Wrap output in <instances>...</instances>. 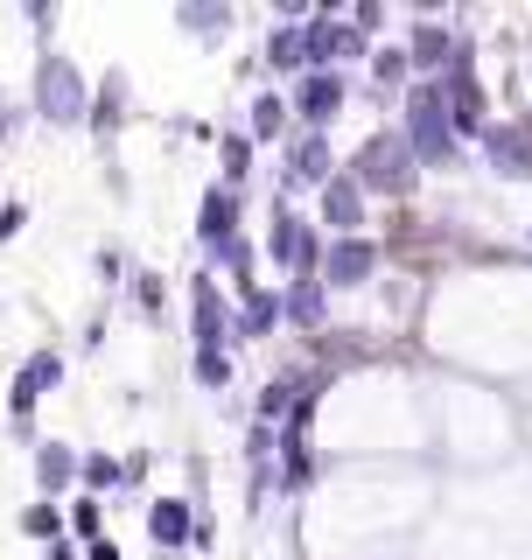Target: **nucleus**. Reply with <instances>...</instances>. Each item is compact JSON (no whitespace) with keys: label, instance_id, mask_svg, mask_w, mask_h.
<instances>
[{"label":"nucleus","instance_id":"1","mask_svg":"<svg viewBox=\"0 0 532 560\" xmlns=\"http://www.w3.org/2000/svg\"><path fill=\"white\" fill-rule=\"evenodd\" d=\"M400 140L414 148L420 168H455L463 162V140L449 127V98H441V78H414V92L400 105Z\"/></svg>","mask_w":532,"mask_h":560},{"label":"nucleus","instance_id":"2","mask_svg":"<svg viewBox=\"0 0 532 560\" xmlns=\"http://www.w3.org/2000/svg\"><path fill=\"white\" fill-rule=\"evenodd\" d=\"M28 105L43 127H84V113H92V84H84V70L63 57V49H43L35 57V78H28Z\"/></svg>","mask_w":532,"mask_h":560},{"label":"nucleus","instance_id":"3","mask_svg":"<svg viewBox=\"0 0 532 560\" xmlns=\"http://www.w3.org/2000/svg\"><path fill=\"white\" fill-rule=\"evenodd\" d=\"M344 175L365 189V197H406V189L420 183V162H414V148L400 140V127H379L371 140H358V154H350Z\"/></svg>","mask_w":532,"mask_h":560},{"label":"nucleus","instance_id":"4","mask_svg":"<svg viewBox=\"0 0 532 560\" xmlns=\"http://www.w3.org/2000/svg\"><path fill=\"white\" fill-rule=\"evenodd\" d=\"M63 372H70V358L57 343H35L28 358L14 364V378H8V420H14V428H35V407L63 385Z\"/></svg>","mask_w":532,"mask_h":560},{"label":"nucleus","instance_id":"5","mask_svg":"<svg viewBox=\"0 0 532 560\" xmlns=\"http://www.w3.org/2000/svg\"><path fill=\"white\" fill-rule=\"evenodd\" d=\"M323 232H315L309 218H301L294 203H274V224H266V259L288 273H323Z\"/></svg>","mask_w":532,"mask_h":560},{"label":"nucleus","instance_id":"6","mask_svg":"<svg viewBox=\"0 0 532 560\" xmlns=\"http://www.w3.org/2000/svg\"><path fill=\"white\" fill-rule=\"evenodd\" d=\"M189 350H224L232 358V294L204 267L189 273Z\"/></svg>","mask_w":532,"mask_h":560},{"label":"nucleus","instance_id":"7","mask_svg":"<svg viewBox=\"0 0 532 560\" xmlns=\"http://www.w3.org/2000/svg\"><path fill=\"white\" fill-rule=\"evenodd\" d=\"M344 105H350V78H344V70H301V78H294L288 113L301 119V133H329Z\"/></svg>","mask_w":532,"mask_h":560},{"label":"nucleus","instance_id":"8","mask_svg":"<svg viewBox=\"0 0 532 560\" xmlns=\"http://www.w3.org/2000/svg\"><path fill=\"white\" fill-rule=\"evenodd\" d=\"M358 57H371V43L350 22H329V14H309V22H301V63L309 70H344Z\"/></svg>","mask_w":532,"mask_h":560},{"label":"nucleus","instance_id":"9","mask_svg":"<svg viewBox=\"0 0 532 560\" xmlns=\"http://www.w3.org/2000/svg\"><path fill=\"white\" fill-rule=\"evenodd\" d=\"M470 148L490 162L498 183H532V127H519V119H490Z\"/></svg>","mask_w":532,"mask_h":560},{"label":"nucleus","instance_id":"10","mask_svg":"<svg viewBox=\"0 0 532 560\" xmlns=\"http://www.w3.org/2000/svg\"><path fill=\"white\" fill-rule=\"evenodd\" d=\"M323 280L329 294H358V288H371L379 280V238H329L323 245Z\"/></svg>","mask_w":532,"mask_h":560},{"label":"nucleus","instance_id":"11","mask_svg":"<svg viewBox=\"0 0 532 560\" xmlns=\"http://www.w3.org/2000/svg\"><path fill=\"white\" fill-rule=\"evenodd\" d=\"M329 175H336L329 133H294V140H288V168H280V189H274V203H294L301 189H323Z\"/></svg>","mask_w":532,"mask_h":560},{"label":"nucleus","instance_id":"12","mask_svg":"<svg viewBox=\"0 0 532 560\" xmlns=\"http://www.w3.org/2000/svg\"><path fill=\"white\" fill-rule=\"evenodd\" d=\"M280 323H294L301 337H329V288L315 273H288V288H280Z\"/></svg>","mask_w":532,"mask_h":560},{"label":"nucleus","instance_id":"13","mask_svg":"<svg viewBox=\"0 0 532 560\" xmlns=\"http://www.w3.org/2000/svg\"><path fill=\"white\" fill-rule=\"evenodd\" d=\"M315 224H329L336 238H365V189L350 183L344 168H336L329 183L315 189Z\"/></svg>","mask_w":532,"mask_h":560},{"label":"nucleus","instance_id":"14","mask_svg":"<svg viewBox=\"0 0 532 560\" xmlns=\"http://www.w3.org/2000/svg\"><path fill=\"white\" fill-rule=\"evenodd\" d=\"M455 43H463V35H455L449 22H414L406 28V70H414V78H441V70H449V57H455Z\"/></svg>","mask_w":532,"mask_h":560},{"label":"nucleus","instance_id":"15","mask_svg":"<svg viewBox=\"0 0 532 560\" xmlns=\"http://www.w3.org/2000/svg\"><path fill=\"white\" fill-rule=\"evenodd\" d=\"M148 539L162 553H189V539H197V498H154L148 504Z\"/></svg>","mask_w":532,"mask_h":560},{"label":"nucleus","instance_id":"16","mask_svg":"<svg viewBox=\"0 0 532 560\" xmlns=\"http://www.w3.org/2000/svg\"><path fill=\"white\" fill-rule=\"evenodd\" d=\"M224 238H239V189L210 183L197 197V253H218Z\"/></svg>","mask_w":532,"mask_h":560},{"label":"nucleus","instance_id":"17","mask_svg":"<svg viewBox=\"0 0 532 560\" xmlns=\"http://www.w3.org/2000/svg\"><path fill=\"white\" fill-rule=\"evenodd\" d=\"M315 477H323V455L309 448V434H280L274 442V483L288 490V498H301Z\"/></svg>","mask_w":532,"mask_h":560},{"label":"nucleus","instance_id":"18","mask_svg":"<svg viewBox=\"0 0 532 560\" xmlns=\"http://www.w3.org/2000/svg\"><path fill=\"white\" fill-rule=\"evenodd\" d=\"M280 329V288H253L232 302V343H266Z\"/></svg>","mask_w":532,"mask_h":560},{"label":"nucleus","instance_id":"19","mask_svg":"<svg viewBox=\"0 0 532 560\" xmlns=\"http://www.w3.org/2000/svg\"><path fill=\"white\" fill-rule=\"evenodd\" d=\"M28 469H35V490L57 504L63 490L78 483V448H70V442H35V448H28Z\"/></svg>","mask_w":532,"mask_h":560},{"label":"nucleus","instance_id":"20","mask_svg":"<svg viewBox=\"0 0 532 560\" xmlns=\"http://www.w3.org/2000/svg\"><path fill=\"white\" fill-rule=\"evenodd\" d=\"M232 22H239V14L224 8V0H183V8H175V28L197 35V43H224V35H232Z\"/></svg>","mask_w":532,"mask_h":560},{"label":"nucleus","instance_id":"21","mask_svg":"<svg viewBox=\"0 0 532 560\" xmlns=\"http://www.w3.org/2000/svg\"><path fill=\"white\" fill-rule=\"evenodd\" d=\"M119 119H127V70H105L99 92H92V113H84V127L113 140V133H119Z\"/></svg>","mask_w":532,"mask_h":560},{"label":"nucleus","instance_id":"22","mask_svg":"<svg viewBox=\"0 0 532 560\" xmlns=\"http://www.w3.org/2000/svg\"><path fill=\"white\" fill-rule=\"evenodd\" d=\"M119 288H127V308L140 315V323H162L169 288H162V273H154V267H127V280H119Z\"/></svg>","mask_w":532,"mask_h":560},{"label":"nucleus","instance_id":"23","mask_svg":"<svg viewBox=\"0 0 532 560\" xmlns=\"http://www.w3.org/2000/svg\"><path fill=\"white\" fill-rule=\"evenodd\" d=\"M301 385H309L301 372H280V378H266V385H259V399H253V420H259V428H280V420H288V407H294Z\"/></svg>","mask_w":532,"mask_h":560},{"label":"nucleus","instance_id":"24","mask_svg":"<svg viewBox=\"0 0 532 560\" xmlns=\"http://www.w3.org/2000/svg\"><path fill=\"white\" fill-rule=\"evenodd\" d=\"M259 63L280 70V78H301V70H309V63H301V28H294V22H274V28H266Z\"/></svg>","mask_w":532,"mask_h":560},{"label":"nucleus","instance_id":"25","mask_svg":"<svg viewBox=\"0 0 532 560\" xmlns=\"http://www.w3.org/2000/svg\"><path fill=\"white\" fill-rule=\"evenodd\" d=\"M78 483H84V498H119V455H105V448H84L78 455Z\"/></svg>","mask_w":532,"mask_h":560},{"label":"nucleus","instance_id":"26","mask_svg":"<svg viewBox=\"0 0 532 560\" xmlns=\"http://www.w3.org/2000/svg\"><path fill=\"white\" fill-rule=\"evenodd\" d=\"M253 162H259V148L245 140V127H232L218 140V168H224V189H245L253 183Z\"/></svg>","mask_w":532,"mask_h":560},{"label":"nucleus","instance_id":"27","mask_svg":"<svg viewBox=\"0 0 532 560\" xmlns=\"http://www.w3.org/2000/svg\"><path fill=\"white\" fill-rule=\"evenodd\" d=\"M22 539H35V547H57L63 539V504H49V498H35V504H22Z\"/></svg>","mask_w":532,"mask_h":560},{"label":"nucleus","instance_id":"28","mask_svg":"<svg viewBox=\"0 0 532 560\" xmlns=\"http://www.w3.org/2000/svg\"><path fill=\"white\" fill-rule=\"evenodd\" d=\"M288 98H280V92H259L253 98V127H245V140H253V148H259V140H280V133H288Z\"/></svg>","mask_w":532,"mask_h":560},{"label":"nucleus","instance_id":"29","mask_svg":"<svg viewBox=\"0 0 532 560\" xmlns=\"http://www.w3.org/2000/svg\"><path fill=\"white\" fill-rule=\"evenodd\" d=\"M63 539H78V547H92V539H105V504H99V498H78V504H63Z\"/></svg>","mask_w":532,"mask_h":560},{"label":"nucleus","instance_id":"30","mask_svg":"<svg viewBox=\"0 0 532 560\" xmlns=\"http://www.w3.org/2000/svg\"><path fill=\"white\" fill-rule=\"evenodd\" d=\"M406 78H414V70H406V49L400 43H379V49H371V92L393 98V84H406Z\"/></svg>","mask_w":532,"mask_h":560},{"label":"nucleus","instance_id":"31","mask_svg":"<svg viewBox=\"0 0 532 560\" xmlns=\"http://www.w3.org/2000/svg\"><path fill=\"white\" fill-rule=\"evenodd\" d=\"M189 372H197L204 393H224V385H232V358H224V350H189Z\"/></svg>","mask_w":532,"mask_h":560},{"label":"nucleus","instance_id":"32","mask_svg":"<svg viewBox=\"0 0 532 560\" xmlns=\"http://www.w3.org/2000/svg\"><path fill=\"white\" fill-rule=\"evenodd\" d=\"M274 442H280V428H259V420H245V469L274 463Z\"/></svg>","mask_w":532,"mask_h":560},{"label":"nucleus","instance_id":"33","mask_svg":"<svg viewBox=\"0 0 532 560\" xmlns=\"http://www.w3.org/2000/svg\"><path fill=\"white\" fill-rule=\"evenodd\" d=\"M22 232H28V203H22V197H8V203H0V245H14Z\"/></svg>","mask_w":532,"mask_h":560},{"label":"nucleus","instance_id":"34","mask_svg":"<svg viewBox=\"0 0 532 560\" xmlns=\"http://www.w3.org/2000/svg\"><path fill=\"white\" fill-rule=\"evenodd\" d=\"M350 28H358L365 43H371V35L385 28V8H379V0H358V8H350Z\"/></svg>","mask_w":532,"mask_h":560},{"label":"nucleus","instance_id":"35","mask_svg":"<svg viewBox=\"0 0 532 560\" xmlns=\"http://www.w3.org/2000/svg\"><path fill=\"white\" fill-rule=\"evenodd\" d=\"M148 469H154V455H148V448L119 455V483H148Z\"/></svg>","mask_w":532,"mask_h":560},{"label":"nucleus","instance_id":"36","mask_svg":"<svg viewBox=\"0 0 532 560\" xmlns=\"http://www.w3.org/2000/svg\"><path fill=\"white\" fill-rule=\"evenodd\" d=\"M22 14H28V28H35V35H49V28H57V8H43V0H28Z\"/></svg>","mask_w":532,"mask_h":560},{"label":"nucleus","instance_id":"37","mask_svg":"<svg viewBox=\"0 0 532 560\" xmlns=\"http://www.w3.org/2000/svg\"><path fill=\"white\" fill-rule=\"evenodd\" d=\"M22 119H28L22 105H0V148H8V140H14V127H22Z\"/></svg>","mask_w":532,"mask_h":560},{"label":"nucleus","instance_id":"38","mask_svg":"<svg viewBox=\"0 0 532 560\" xmlns=\"http://www.w3.org/2000/svg\"><path fill=\"white\" fill-rule=\"evenodd\" d=\"M189 547H218V518L210 512H197V539H189Z\"/></svg>","mask_w":532,"mask_h":560},{"label":"nucleus","instance_id":"39","mask_svg":"<svg viewBox=\"0 0 532 560\" xmlns=\"http://www.w3.org/2000/svg\"><path fill=\"white\" fill-rule=\"evenodd\" d=\"M84 560H127V553H119V539H92V547H84Z\"/></svg>","mask_w":532,"mask_h":560},{"label":"nucleus","instance_id":"40","mask_svg":"<svg viewBox=\"0 0 532 560\" xmlns=\"http://www.w3.org/2000/svg\"><path fill=\"white\" fill-rule=\"evenodd\" d=\"M43 560H78V539H57V547H43Z\"/></svg>","mask_w":532,"mask_h":560},{"label":"nucleus","instance_id":"41","mask_svg":"<svg viewBox=\"0 0 532 560\" xmlns=\"http://www.w3.org/2000/svg\"><path fill=\"white\" fill-rule=\"evenodd\" d=\"M0 105H8V98H0Z\"/></svg>","mask_w":532,"mask_h":560}]
</instances>
